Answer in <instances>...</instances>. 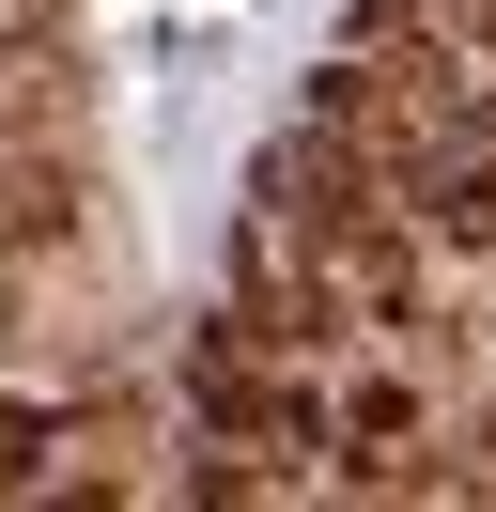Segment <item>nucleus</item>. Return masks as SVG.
<instances>
[{
    "instance_id": "f03ea898",
    "label": "nucleus",
    "mask_w": 496,
    "mask_h": 512,
    "mask_svg": "<svg viewBox=\"0 0 496 512\" xmlns=\"http://www.w3.org/2000/svg\"><path fill=\"white\" fill-rule=\"evenodd\" d=\"M326 435L357 450V481H372V466H388L403 435H419V388H403V373H357V388H341V404H326Z\"/></svg>"
},
{
    "instance_id": "20e7f679",
    "label": "nucleus",
    "mask_w": 496,
    "mask_h": 512,
    "mask_svg": "<svg viewBox=\"0 0 496 512\" xmlns=\"http://www.w3.org/2000/svg\"><path fill=\"white\" fill-rule=\"evenodd\" d=\"M0 233H62V202L31 187V171H0Z\"/></svg>"
},
{
    "instance_id": "7ed1b4c3",
    "label": "nucleus",
    "mask_w": 496,
    "mask_h": 512,
    "mask_svg": "<svg viewBox=\"0 0 496 512\" xmlns=\"http://www.w3.org/2000/svg\"><path fill=\"white\" fill-rule=\"evenodd\" d=\"M47 450H62V404H0V497H31Z\"/></svg>"
},
{
    "instance_id": "f257e3e1",
    "label": "nucleus",
    "mask_w": 496,
    "mask_h": 512,
    "mask_svg": "<svg viewBox=\"0 0 496 512\" xmlns=\"http://www.w3.org/2000/svg\"><path fill=\"white\" fill-rule=\"evenodd\" d=\"M419 233L434 249H496V156H434L419 171Z\"/></svg>"
},
{
    "instance_id": "39448f33",
    "label": "nucleus",
    "mask_w": 496,
    "mask_h": 512,
    "mask_svg": "<svg viewBox=\"0 0 496 512\" xmlns=\"http://www.w3.org/2000/svg\"><path fill=\"white\" fill-rule=\"evenodd\" d=\"M0 342H16V280H0Z\"/></svg>"
}]
</instances>
